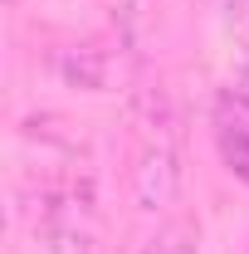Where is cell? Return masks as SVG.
<instances>
[{"instance_id":"obj_3","label":"cell","mask_w":249,"mask_h":254,"mask_svg":"<svg viewBox=\"0 0 249 254\" xmlns=\"http://www.w3.org/2000/svg\"><path fill=\"white\" fill-rule=\"evenodd\" d=\"M44 254H93V240L78 225V215H49V225H44Z\"/></svg>"},{"instance_id":"obj_7","label":"cell","mask_w":249,"mask_h":254,"mask_svg":"<svg viewBox=\"0 0 249 254\" xmlns=\"http://www.w3.org/2000/svg\"><path fill=\"white\" fill-rule=\"evenodd\" d=\"M240 103H245V108H249V64H245V68H240Z\"/></svg>"},{"instance_id":"obj_5","label":"cell","mask_w":249,"mask_h":254,"mask_svg":"<svg viewBox=\"0 0 249 254\" xmlns=\"http://www.w3.org/2000/svg\"><path fill=\"white\" fill-rule=\"evenodd\" d=\"M156 254H200V240H195V225L176 220L161 230V240H156Z\"/></svg>"},{"instance_id":"obj_4","label":"cell","mask_w":249,"mask_h":254,"mask_svg":"<svg viewBox=\"0 0 249 254\" xmlns=\"http://www.w3.org/2000/svg\"><path fill=\"white\" fill-rule=\"evenodd\" d=\"M59 73L68 83H83V88H103L108 83V59L98 49H68L59 59Z\"/></svg>"},{"instance_id":"obj_1","label":"cell","mask_w":249,"mask_h":254,"mask_svg":"<svg viewBox=\"0 0 249 254\" xmlns=\"http://www.w3.org/2000/svg\"><path fill=\"white\" fill-rule=\"evenodd\" d=\"M176 181H181V166H176V142H171L166 132L147 137V147H142V157H137V171H132L137 205H142V210H161V205H171Z\"/></svg>"},{"instance_id":"obj_6","label":"cell","mask_w":249,"mask_h":254,"mask_svg":"<svg viewBox=\"0 0 249 254\" xmlns=\"http://www.w3.org/2000/svg\"><path fill=\"white\" fill-rule=\"evenodd\" d=\"M225 15H230V30L249 44V0H225Z\"/></svg>"},{"instance_id":"obj_2","label":"cell","mask_w":249,"mask_h":254,"mask_svg":"<svg viewBox=\"0 0 249 254\" xmlns=\"http://www.w3.org/2000/svg\"><path fill=\"white\" fill-rule=\"evenodd\" d=\"M215 147H220V157H225V166L240 176V181H249V108L240 103H220L215 108Z\"/></svg>"}]
</instances>
